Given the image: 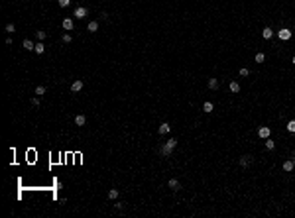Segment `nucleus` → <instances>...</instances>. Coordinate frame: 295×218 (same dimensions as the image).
<instances>
[{
	"label": "nucleus",
	"mask_w": 295,
	"mask_h": 218,
	"mask_svg": "<svg viewBox=\"0 0 295 218\" xmlns=\"http://www.w3.org/2000/svg\"><path fill=\"white\" fill-rule=\"evenodd\" d=\"M175 145H177V140H173V138H169V140H167V142H165L164 145H161L159 149H157V151H159V155H161V157H169V155L173 153Z\"/></svg>",
	"instance_id": "nucleus-1"
},
{
	"label": "nucleus",
	"mask_w": 295,
	"mask_h": 218,
	"mask_svg": "<svg viewBox=\"0 0 295 218\" xmlns=\"http://www.w3.org/2000/svg\"><path fill=\"white\" fill-rule=\"evenodd\" d=\"M277 35H279V39L287 41V39H291V35H293V33H291V30H289V28H281V30L277 32Z\"/></svg>",
	"instance_id": "nucleus-2"
},
{
	"label": "nucleus",
	"mask_w": 295,
	"mask_h": 218,
	"mask_svg": "<svg viewBox=\"0 0 295 218\" xmlns=\"http://www.w3.org/2000/svg\"><path fill=\"white\" fill-rule=\"evenodd\" d=\"M270 134H272V130H270L268 126H262V128H258V136H260L262 140H268V138H270Z\"/></svg>",
	"instance_id": "nucleus-3"
},
{
	"label": "nucleus",
	"mask_w": 295,
	"mask_h": 218,
	"mask_svg": "<svg viewBox=\"0 0 295 218\" xmlns=\"http://www.w3.org/2000/svg\"><path fill=\"white\" fill-rule=\"evenodd\" d=\"M157 132H159L161 136H167V134L171 132V126H169L167 122H161V124H159V128H157Z\"/></svg>",
	"instance_id": "nucleus-4"
},
{
	"label": "nucleus",
	"mask_w": 295,
	"mask_h": 218,
	"mask_svg": "<svg viewBox=\"0 0 295 218\" xmlns=\"http://www.w3.org/2000/svg\"><path fill=\"white\" fill-rule=\"evenodd\" d=\"M87 14H89L87 8H83V6H81V8H77V10H75V14H73V16H75L77 20H83V18H85Z\"/></svg>",
	"instance_id": "nucleus-5"
},
{
	"label": "nucleus",
	"mask_w": 295,
	"mask_h": 218,
	"mask_svg": "<svg viewBox=\"0 0 295 218\" xmlns=\"http://www.w3.org/2000/svg\"><path fill=\"white\" fill-rule=\"evenodd\" d=\"M73 28H75V22H73L71 18H65V20H63V30H67V32H71Z\"/></svg>",
	"instance_id": "nucleus-6"
},
{
	"label": "nucleus",
	"mask_w": 295,
	"mask_h": 218,
	"mask_svg": "<svg viewBox=\"0 0 295 218\" xmlns=\"http://www.w3.org/2000/svg\"><path fill=\"white\" fill-rule=\"evenodd\" d=\"M167 187H169L171 191H179V189H181V185H179L177 179H169V181H167Z\"/></svg>",
	"instance_id": "nucleus-7"
},
{
	"label": "nucleus",
	"mask_w": 295,
	"mask_h": 218,
	"mask_svg": "<svg viewBox=\"0 0 295 218\" xmlns=\"http://www.w3.org/2000/svg\"><path fill=\"white\" fill-rule=\"evenodd\" d=\"M250 163H252V157H250V155H242V157H240V167H248Z\"/></svg>",
	"instance_id": "nucleus-8"
},
{
	"label": "nucleus",
	"mask_w": 295,
	"mask_h": 218,
	"mask_svg": "<svg viewBox=\"0 0 295 218\" xmlns=\"http://www.w3.org/2000/svg\"><path fill=\"white\" fill-rule=\"evenodd\" d=\"M228 88H230V92H240V85H238L236 81H230Z\"/></svg>",
	"instance_id": "nucleus-9"
},
{
	"label": "nucleus",
	"mask_w": 295,
	"mask_h": 218,
	"mask_svg": "<svg viewBox=\"0 0 295 218\" xmlns=\"http://www.w3.org/2000/svg\"><path fill=\"white\" fill-rule=\"evenodd\" d=\"M85 122H87V118H85L83 114H77V116H75V124H77V126H85Z\"/></svg>",
	"instance_id": "nucleus-10"
},
{
	"label": "nucleus",
	"mask_w": 295,
	"mask_h": 218,
	"mask_svg": "<svg viewBox=\"0 0 295 218\" xmlns=\"http://www.w3.org/2000/svg\"><path fill=\"white\" fill-rule=\"evenodd\" d=\"M24 47H26V49H28V51H32V49H35V43H33V41H32V39H24Z\"/></svg>",
	"instance_id": "nucleus-11"
},
{
	"label": "nucleus",
	"mask_w": 295,
	"mask_h": 218,
	"mask_svg": "<svg viewBox=\"0 0 295 218\" xmlns=\"http://www.w3.org/2000/svg\"><path fill=\"white\" fill-rule=\"evenodd\" d=\"M81 88H83V81H75V83L71 85V90H73V92H79Z\"/></svg>",
	"instance_id": "nucleus-12"
},
{
	"label": "nucleus",
	"mask_w": 295,
	"mask_h": 218,
	"mask_svg": "<svg viewBox=\"0 0 295 218\" xmlns=\"http://www.w3.org/2000/svg\"><path fill=\"white\" fill-rule=\"evenodd\" d=\"M262 35H264V39H270V37L273 35V30H272V28H264Z\"/></svg>",
	"instance_id": "nucleus-13"
},
{
	"label": "nucleus",
	"mask_w": 295,
	"mask_h": 218,
	"mask_svg": "<svg viewBox=\"0 0 295 218\" xmlns=\"http://www.w3.org/2000/svg\"><path fill=\"white\" fill-rule=\"evenodd\" d=\"M87 30H89L91 33H93V32H97V30H98V22H95V20H93V22H89Z\"/></svg>",
	"instance_id": "nucleus-14"
},
{
	"label": "nucleus",
	"mask_w": 295,
	"mask_h": 218,
	"mask_svg": "<svg viewBox=\"0 0 295 218\" xmlns=\"http://www.w3.org/2000/svg\"><path fill=\"white\" fill-rule=\"evenodd\" d=\"M213 110H215V106H213V102H205V104H203V112H207V114H211Z\"/></svg>",
	"instance_id": "nucleus-15"
},
{
	"label": "nucleus",
	"mask_w": 295,
	"mask_h": 218,
	"mask_svg": "<svg viewBox=\"0 0 295 218\" xmlns=\"http://www.w3.org/2000/svg\"><path fill=\"white\" fill-rule=\"evenodd\" d=\"M264 142H266V149H268V151H272L273 147H275V142H273V140H270V138H268V140H264Z\"/></svg>",
	"instance_id": "nucleus-16"
},
{
	"label": "nucleus",
	"mask_w": 295,
	"mask_h": 218,
	"mask_svg": "<svg viewBox=\"0 0 295 218\" xmlns=\"http://www.w3.org/2000/svg\"><path fill=\"white\" fill-rule=\"evenodd\" d=\"M293 169H295L293 161H285V163H283V171H287V173H289V171H293Z\"/></svg>",
	"instance_id": "nucleus-17"
},
{
	"label": "nucleus",
	"mask_w": 295,
	"mask_h": 218,
	"mask_svg": "<svg viewBox=\"0 0 295 218\" xmlns=\"http://www.w3.org/2000/svg\"><path fill=\"white\" fill-rule=\"evenodd\" d=\"M208 88H211V90L219 88V81H217V79H208Z\"/></svg>",
	"instance_id": "nucleus-18"
},
{
	"label": "nucleus",
	"mask_w": 295,
	"mask_h": 218,
	"mask_svg": "<svg viewBox=\"0 0 295 218\" xmlns=\"http://www.w3.org/2000/svg\"><path fill=\"white\" fill-rule=\"evenodd\" d=\"M44 49H45V47H44V41H37V43H35V49H33V51L42 55V53H44Z\"/></svg>",
	"instance_id": "nucleus-19"
},
{
	"label": "nucleus",
	"mask_w": 295,
	"mask_h": 218,
	"mask_svg": "<svg viewBox=\"0 0 295 218\" xmlns=\"http://www.w3.org/2000/svg\"><path fill=\"white\" fill-rule=\"evenodd\" d=\"M108 198H112V200L118 198V189H110V191H108Z\"/></svg>",
	"instance_id": "nucleus-20"
},
{
	"label": "nucleus",
	"mask_w": 295,
	"mask_h": 218,
	"mask_svg": "<svg viewBox=\"0 0 295 218\" xmlns=\"http://www.w3.org/2000/svg\"><path fill=\"white\" fill-rule=\"evenodd\" d=\"M287 132L295 134V120H289V122H287Z\"/></svg>",
	"instance_id": "nucleus-21"
},
{
	"label": "nucleus",
	"mask_w": 295,
	"mask_h": 218,
	"mask_svg": "<svg viewBox=\"0 0 295 218\" xmlns=\"http://www.w3.org/2000/svg\"><path fill=\"white\" fill-rule=\"evenodd\" d=\"M35 94H37V96H44V94H45V87H37V88H35Z\"/></svg>",
	"instance_id": "nucleus-22"
},
{
	"label": "nucleus",
	"mask_w": 295,
	"mask_h": 218,
	"mask_svg": "<svg viewBox=\"0 0 295 218\" xmlns=\"http://www.w3.org/2000/svg\"><path fill=\"white\" fill-rule=\"evenodd\" d=\"M264 59H266L264 53H256V63H264Z\"/></svg>",
	"instance_id": "nucleus-23"
},
{
	"label": "nucleus",
	"mask_w": 295,
	"mask_h": 218,
	"mask_svg": "<svg viewBox=\"0 0 295 218\" xmlns=\"http://www.w3.org/2000/svg\"><path fill=\"white\" fill-rule=\"evenodd\" d=\"M71 41H73V37L69 33H63V43H71Z\"/></svg>",
	"instance_id": "nucleus-24"
},
{
	"label": "nucleus",
	"mask_w": 295,
	"mask_h": 218,
	"mask_svg": "<svg viewBox=\"0 0 295 218\" xmlns=\"http://www.w3.org/2000/svg\"><path fill=\"white\" fill-rule=\"evenodd\" d=\"M35 37H37L40 41H44V39H45V32H35Z\"/></svg>",
	"instance_id": "nucleus-25"
},
{
	"label": "nucleus",
	"mask_w": 295,
	"mask_h": 218,
	"mask_svg": "<svg viewBox=\"0 0 295 218\" xmlns=\"http://www.w3.org/2000/svg\"><path fill=\"white\" fill-rule=\"evenodd\" d=\"M6 32H8V33H14V32H16V28H14V24H8V26H6Z\"/></svg>",
	"instance_id": "nucleus-26"
},
{
	"label": "nucleus",
	"mask_w": 295,
	"mask_h": 218,
	"mask_svg": "<svg viewBox=\"0 0 295 218\" xmlns=\"http://www.w3.org/2000/svg\"><path fill=\"white\" fill-rule=\"evenodd\" d=\"M248 75H250V71H248L246 67H242V69H240V77H248Z\"/></svg>",
	"instance_id": "nucleus-27"
},
{
	"label": "nucleus",
	"mask_w": 295,
	"mask_h": 218,
	"mask_svg": "<svg viewBox=\"0 0 295 218\" xmlns=\"http://www.w3.org/2000/svg\"><path fill=\"white\" fill-rule=\"evenodd\" d=\"M69 4H71V0H59V6H61V8H65V6H69Z\"/></svg>",
	"instance_id": "nucleus-28"
},
{
	"label": "nucleus",
	"mask_w": 295,
	"mask_h": 218,
	"mask_svg": "<svg viewBox=\"0 0 295 218\" xmlns=\"http://www.w3.org/2000/svg\"><path fill=\"white\" fill-rule=\"evenodd\" d=\"M32 106H40V98H37V96L32 98Z\"/></svg>",
	"instance_id": "nucleus-29"
},
{
	"label": "nucleus",
	"mask_w": 295,
	"mask_h": 218,
	"mask_svg": "<svg viewBox=\"0 0 295 218\" xmlns=\"http://www.w3.org/2000/svg\"><path fill=\"white\" fill-rule=\"evenodd\" d=\"M114 208H116V210H122V208H124V204H122V202H116V204H114Z\"/></svg>",
	"instance_id": "nucleus-30"
},
{
	"label": "nucleus",
	"mask_w": 295,
	"mask_h": 218,
	"mask_svg": "<svg viewBox=\"0 0 295 218\" xmlns=\"http://www.w3.org/2000/svg\"><path fill=\"white\" fill-rule=\"evenodd\" d=\"M291 63H295V55H293V59H291Z\"/></svg>",
	"instance_id": "nucleus-31"
},
{
	"label": "nucleus",
	"mask_w": 295,
	"mask_h": 218,
	"mask_svg": "<svg viewBox=\"0 0 295 218\" xmlns=\"http://www.w3.org/2000/svg\"><path fill=\"white\" fill-rule=\"evenodd\" d=\"M293 165H295V157H293Z\"/></svg>",
	"instance_id": "nucleus-32"
}]
</instances>
